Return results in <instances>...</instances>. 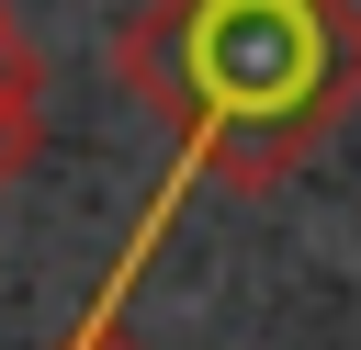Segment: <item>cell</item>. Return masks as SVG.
<instances>
[{
	"label": "cell",
	"mask_w": 361,
	"mask_h": 350,
	"mask_svg": "<svg viewBox=\"0 0 361 350\" xmlns=\"http://www.w3.org/2000/svg\"><path fill=\"white\" fill-rule=\"evenodd\" d=\"M0 192H11V169H0Z\"/></svg>",
	"instance_id": "obj_4"
},
{
	"label": "cell",
	"mask_w": 361,
	"mask_h": 350,
	"mask_svg": "<svg viewBox=\"0 0 361 350\" xmlns=\"http://www.w3.org/2000/svg\"><path fill=\"white\" fill-rule=\"evenodd\" d=\"M45 135V56L23 45V23L0 11V169H23Z\"/></svg>",
	"instance_id": "obj_2"
},
{
	"label": "cell",
	"mask_w": 361,
	"mask_h": 350,
	"mask_svg": "<svg viewBox=\"0 0 361 350\" xmlns=\"http://www.w3.org/2000/svg\"><path fill=\"white\" fill-rule=\"evenodd\" d=\"M79 350H147V339H124V327H90V339H79Z\"/></svg>",
	"instance_id": "obj_3"
},
{
	"label": "cell",
	"mask_w": 361,
	"mask_h": 350,
	"mask_svg": "<svg viewBox=\"0 0 361 350\" xmlns=\"http://www.w3.org/2000/svg\"><path fill=\"white\" fill-rule=\"evenodd\" d=\"M124 90L192 135V158L237 192H271L361 90L350 0H147L124 23Z\"/></svg>",
	"instance_id": "obj_1"
}]
</instances>
